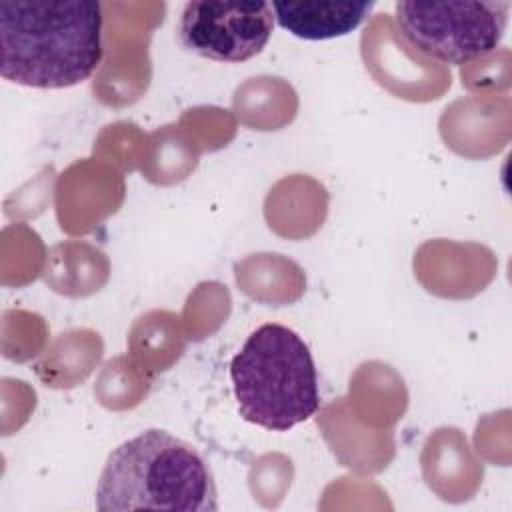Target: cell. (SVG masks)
I'll return each instance as SVG.
<instances>
[{"label":"cell","mask_w":512,"mask_h":512,"mask_svg":"<svg viewBox=\"0 0 512 512\" xmlns=\"http://www.w3.org/2000/svg\"><path fill=\"white\" fill-rule=\"evenodd\" d=\"M230 380L240 416L288 432L320 408L318 372L308 344L288 326H258L234 354Z\"/></svg>","instance_id":"3957f363"},{"label":"cell","mask_w":512,"mask_h":512,"mask_svg":"<svg viewBox=\"0 0 512 512\" xmlns=\"http://www.w3.org/2000/svg\"><path fill=\"white\" fill-rule=\"evenodd\" d=\"M402 38L444 64H466L494 52L508 28L510 2H396Z\"/></svg>","instance_id":"277c9868"},{"label":"cell","mask_w":512,"mask_h":512,"mask_svg":"<svg viewBox=\"0 0 512 512\" xmlns=\"http://www.w3.org/2000/svg\"><path fill=\"white\" fill-rule=\"evenodd\" d=\"M102 62V6L92 0L0 2L4 80L60 90L88 80Z\"/></svg>","instance_id":"6da1fadb"},{"label":"cell","mask_w":512,"mask_h":512,"mask_svg":"<svg viewBox=\"0 0 512 512\" xmlns=\"http://www.w3.org/2000/svg\"><path fill=\"white\" fill-rule=\"evenodd\" d=\"M274 28L268 2H186L178 20L182 48L214 62H246L258 56Z\"/></svg>","instance_id":"5b68a950"},{"label":"cell","mask_w":512,"mask_h":512,"mask_svg":"<svg viewBox=\"0 0 512 512\" xmlns=\"http://www.w3.org/2000/svg\"><path fill=\"white\" fill-rule=\"evenodd\" d=\"M102 512H214L218 494L206 458L190 442L148 428L116 446L98 478Z\"/></svg>","instance_id":"7a4b0ae2"},{"label":"cell","mask_w":512,"mask_h":512,"mask_svg":"<svg viewBox=\"0 0 512 512\" xmlns=\"http://www.w3.org/2000/svg\"><path fill=\"white\" fill-rule=\"evenodd\" d=\"M274 22L302 40H332L356 30L374 2H272Z\"/></svg>","instance_id":"8992f818"}]
</instances>
